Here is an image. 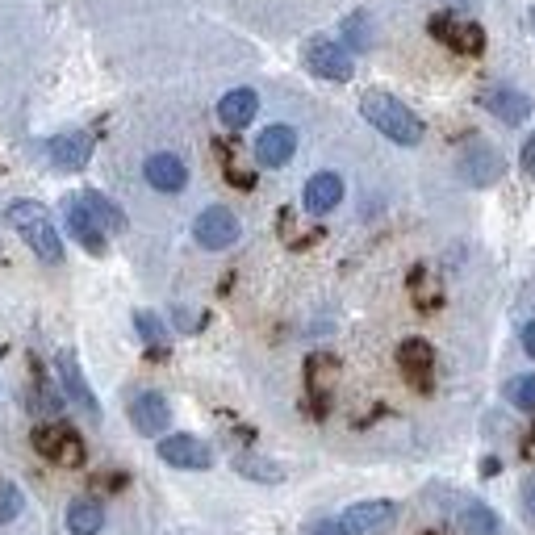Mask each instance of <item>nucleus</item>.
<instances>
[{"instance_id":"f257e3e1","label":"nucleus","mask_w":535,"mask_h":535,"mask_svg":"<svg viewBox=\"0 0 535 535\" xmlns=\"http://www.w3.org/2000/svg\"><path fill=\"white\" fill-rule=\"evenodd\" d=\"M360 113H364V122L372 130L385 134L389 143H398V147H418V143H423V134H427L423 118H418L406 101L389 97V92H364Z\"/></svg>"},{"instance_id":"f03ea898","label":"nucleus","mask_w":535,"mask_h":535,"mask_svg":"<svg viewBox=\"0 0 535 535\" xmlns=\"http://www.w3.org/2000/svg\"><path fill=\"white\" fill-rule=\"evenodd\" d=\"M5 218H9V226L17 230V235L30 243V251L38 255L42 264H51V268L63 264V239H59L55 218L46 214V205H42V201H30V197L9 201Z\"/></svg>"},{"instance_id":"7ed1b4c3","label":"nucleus","mask_w":535,"mask_h":535,"mask_svg":"<svg viewBox=\"0 0 535 535\" xmlns=\"http://www.w3.org/2000/svg\"><path fill=\"white\" fill-rule=\"evenodd\" d=\"M239 235H243V226H239V218H235V209H226V205L201 209L197 222H193V239H197V247H205V251H226V247H235Z\"/></svg>"},{"instance_id":"20e7f679","label":"nucleus","mask_w":535,"mask_h":535,"mask_svg":"<svg viewBox=\"0 0 535 535\" xmlns=\"http://www.w3.org/2000/svg\"><path fill=\"white\" fill-rule=\"evenodd\" d=\"M306 67L314 76L331 80V84H347L356 76V63H352V51L343 42H331V38H310L306 42Z\"/></svg>"},{"instance_id":"39448f33","label":"nucleus","mask_w":535,"mask_h":535,"mask_svg":"<svg viewBox=\"0 0 535 535\" xmlns=\"http://www.w3.org/2000/svg\"><path fill=\"white\" fill-rule=\"evenodd\" d=\"M34 448H38V456H46V460H55V464H63V469H80L84 464V456H88V448H84V439H80V431L76 427H38L34 431Z\"/></svg>"},{"instance_id":"423d86ee","label":"nucleus","mask_w":535,"mask_h":535,"mask_svg":"<svg viewBox=\"0 0 535 535\" xmlns=\"http://www.w3.org/2000/svg\"><path fill=\"white\" fill-rule=\"evenodd\" d=\"M159 460L172 464V469H184V473H205L209 464H214V448L197 435H164L159 439Z\"/></svg>"},{"instance_id":"0eeeda50","label":"nucleus","mask_w":535,"mask_h":535,"mask_svg":"<svg viewBox=\"0 0 535 535\" xmlns=\"http://www.w3.org/2000/svg\"><path fill=\"white\" fill-rule=\"evenodd\" d=\"M502 155L490 147V143H469L456 159V172L464 184H473V189H490V184L502 176Z\"/></svg>"},{"instance_id":"6e6552de","label":"nucleus","mask_w":535,"mask_h":535,"mask_svg":"<svg viewBox=\"0 0 535 535\" xmlns=\"http://www.w3.org/2000/svg\"><path fill=\"white\" fill-rule=\"evenodd\" d=\"M393 519H398V506H393L389 498H368V502H356V506H347L339 523L347 535H372V531H381L389 527Z\"/></svg>"},{"instance_id":"1a4fd4ad","label":"nucleus","mask_w":535,"mask_h":535,"mask_svg":"<svg viewBox=\"0 0 535 535\" xmlns=\"http://www.w3.org/2000/svg\"><path fill=\"white\" fill-rule=\"evenodd\" d=\"M55 372H59L67 398H72L88 418H101V402H97V393H92V385H88V377H84V368H80L76 352H59V356H55Z\"/></svg>"},{"instance_id":"9d476101","label":"nucleus","mask_w":535,"mask_h":535,"mask_svg":"<svg viewBox=\"0 0 535 535\" xmlns=\"http://www.w3.org/2000/svg\"><path fill=\"white\" fill-rule=\"evenodd\" d=\"M46 159H51V168H59V172H84L92 159V134H84V130L55 134L51 143H46Z\"/></svg>"},{"instance_id":"9b49d317","label":"nucleus","mask_w":535,"mask_h":535,"mask_svg":"<svg viewBox=\"0 0 535 535\" xmlns=\"http://www.w3.org/2000/svg\"><path fill=\"white\" fill-rule=\"evenodd\" d=\"M481 105L490 109L502 126H523L531 118V97H527V92H519V88H506V84L485 88L481 92Z\"/></svg>"},{"instance_id":"f8f14e48","label":"nucleus","mask_w":535,"mask_h":535,"mask_svg":"<svg viewBox=\"0 0 535 535\" xmlns=\"http://www.w3.org/2000/svg\"><path fill=\"white\" fill-rule=\"evenodd\" d=\"M130 423H134L138 435H164L168 423H172V406H168V398H164V393H155V389L138 393V398L130 402Z\"/></svg>"},{"instance_id":"ddd939ff","label":"nucleus","mask_w":535,"mask_h":535,"mask_svg":"<svg viewBox=\"0 0 535 535\" xmlns=\"http://www.w3.org/2000/svg\"><path fill=\"white\" fill-rule=\"evenodd\" d=\"M297 155V130L293 126H268L255 138V164L260 168H285Z\"/></svg>"},{"instance_id":"4468645a","label":"nucleus","mask_w":535,"mask_h":535,"mask_svg":"<svg viewBox=\"0 0 535 535\" xmlns=\"http://www.w3.org/2000/svg\"><path fill=\"white\" fill-rule=\"evenodd\" d=\"M63 222H67V230H72V239L84 247V251H92V255H105V230H101V222L88 214V205L80 201V197H67V205H63Z\"/></svg>"},{"instance_id":"2eb2a0df","label":"nucleus","mask_w":535,"mask_h":535,"mask_svg":"<svg viewBox=\"0 0 535 535\" xmlns=\"http://www.w3.org/2000/svg\"><path fill=\"white\" fill-rule=\"evenodd\" d=\"M143 176L155 193H180L184 184H189V168H184V159L172 151H155L143 164Z\"/></svg>"},{"instance_id":"dca6fc26","label":"nucleus","mask_w":535,"mask_h":535,"mask_svg":"<svg viewBox=\"0 0 535 535\" xmlns=\"http://www.w3.org/2000/svg\"><path fill=\"white\" fill-rule=\"evenodd\" d=\"M339 201H343V176L339 172H314L306 180V189H301V205H306L310 214H331Z\"/></svg>"},{"instance_id":"f3484780","label":"nucleus","mask_w":535,"mask_h":535,"mask_svg":"<svg viewBox=\"0 0 535 535\" xmlns=\"http://www.w3.org/2000/svg\"><path fill=\"white\" fill-rule=\"evenodd\" d=\"M431 34L444 38L452 51H460V55H481V46H485L481 26H473V21H456V17H435Z\"/></svg>"},{"instance_id":"a211bd4d","label":"nucleus","mask_w":535,"mask_h":535,"mask_svg":"<svg viewBox=\"0 0 535 535\" xmlns=\"http://www.w3.org/2000/svg\"><path fill=\"white\" fill-rule=\"evenodd\" d=\"M255 113H260V97H255V88H230L226 97L218 101V122H222L226 130L251 126Z\"/></svg>"},{"instance_id":"6ab92c4d","label":"nucleus","mask_w":535,"mask_h":535,"mask_svg":"<svg viewBox=\"0 0 535 535\" xmlns=\"http://www.w3.org/2000/svg\"><path fill=\"white\" fill-rule=\"evenodd\" d=\"M398 368L414 381H427L435 368V347L427 339H402L398 343Z\"/></svg>"},{"instance_id":"aec40b11","label":"nucleus","mask_w":535,"mask_h":535,"mask_svg":"<svg viewBox=\"0 0 535 535\" xmlns=\"http://www.w3.org/2000/svg\"><path fill=\"white\" fill-rule=\"evenodd\" d=\"M105 527V506L97 498H76L67 506V531L72 535H97Z\"/></svg>"},{"instance_id":"412c9836","label":"nucleus","mask_w":535,"mask_h":535,"mask_svg":"<svg viewBox=\"0 0 535 535\" xmlns=\"http://www.w3.org/2000/svg\"><path fill=\"white\" fill-rule=\"evenodd\" d=\"M80 201L88 205V214L101 222V230H105V235H122V230H126V214H122V209L113 205L105 193H97V189H84V193H80Z\"/></svg>"},{"instance_id":"4be33fe9","label":"nucleus","mask_w":535,"mask_h":535,"mask_svg":"<svg viewBox=\"0 0 535 535\" xmlns=\"http://www.w3.org/2000/svg\"><path fill=\"white\" fill-rule=\"evenodd\" d=\"M372 42H377V26H372V17L364 9H356L352 17H343V46L347 51H368Z\"/></svg>"},{"instance_id":"5701e85b","label":"nucleus","mask_w":535,"mask_h":535,"mask_svg":"<svg viewBox=\"0 0 535 535\" xmlns=\"http://www.w3.org/2000/svg\"><path fill=\"white\" fill-rule=\"evenodd\" d=\"M460 527H464V535H498V531H502L498 515H494V510L485 506V502H464Z\"/></svg>"},{"instance_id":"b1692460","label":"nucleus","mask_w":535,"mask_h":535,"mask_svg":"<svg viewBox=\"0 0 535 535\" xmlns=\"http://www.w3.org/2000/svg\"><path fill=\"white\" fill-rule=\"evenodd\" d=\"M235 473H239V477H251V481H264V485L285 481V469H281V464H272V460H264V456H251V452H239V456H235Z\"/></svg>"},{"instance_id":"393cba45","label":"nucleus","mask_w":535,"mask_h":535,"mask_svg":"<svg viewBox=\"0 0 535 535\" xmlns=\"http://www.w3.org/2000/svg\"><path fill=\"white\" fill-rule=\"evenodd\" d=\"M26 398H30V410H34V414H42V418H55V414L63 410L59 389H55L51 381H46V377H34V385H30Z\"/></svg>"},{"instance_id":"a878e982","label":"nucleus","mask_w":535,"mask_h":535,"mask_svg":"<svg viewBox=\"0 0 535 535\" xmlns=\"http://www.w3.org/2000/svg\"><path fill=\"white\" fill-rule=\"evenodd\" d=\"M134 327H138V335H143V343H151V347H164V343H168L164 318H155L151 310H138V314H134Z\"/></svg>"},{"instance_id":"bb28decb","label":"nucleus","mask_w":535,"mask_h":535,"mask_svg":"<svg viewBox=\"0 0 535 535\" xmlns=\"http://www.w3.org/2000/svg\"><path fill=\"white\" fill-rule=\"evenodd\" d=\"M506 398H510V406H519V410H535V372H523V377L510 381Z\"/></svg>"},{"instance_id":"cd10ccee","label":"nucleus","mask_w":535,"mask_h":535,"mask_svg":"<svg viewBox=\"0 0 535 535\" xmlns=\"http://www.w3.org/2000/svg\"><path fill=\"white\" fill-rule=\"evenodd\" d=\"M21 506H26V498H21V490L13 481H0V523H13L21 515Z\"/></svg>"},{"instance_id":"c85d7f7f","label":"nucleus","mask_w":535,"mask_h":535,"mask_svg":"<svg viewBox=\"0 0 535 535\" xmlns=\"http://www.w3.org/2000/svg\"><path fill=\"white\" fill-rule=\"evenodd\" d=\"M519 168H523V176L535 180V134H527V143H523V151H519Z\"/></svg>"},{"instance_id":"c756f323","label":"nucleus","mask_w":535,"mask_h":535,"mask_svg":"<svg viewBox=\"0 0 535 535\" xmlns=\"http://www.w3.org/2000/svg\"><path fill=\"white\" fill-rule=\"evenodd\" d=\"M310 535H347V531H343V523H339V519H322V523H314V527H310Z\"/></svg>"},{"instance_id":"7c9ffc66","label":"nucleus","mask_w":535,"mask_h":535,"mask_svg":"<svg viewBox=\"0 0 535 535\" xmlns=\"http://www.w3.org/2000/svg\"><path fill=\"white\" fill-rule=\"evenodd\" d=\"M523 352L535 360V318L527 322V327H523Z\"/></svg>"},{"instance_id":"2f4dec72","label":"nucleus","mask_w":535,"mask_h":535,"mask_svg":"<svg viewBox=\"0 0 535 535\" xmlns=\"http://www.w3.org/2000/svg\"><path fill=\"white\" fill-rule=\"evenodd\" d=\"M523 502H527V515H535V473L523 481Z\"/></svg>"}]
</instances>
